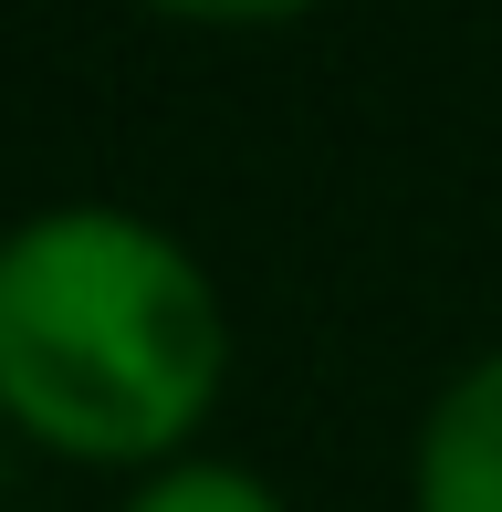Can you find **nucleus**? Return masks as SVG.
I'll use <instances>...</instances> for the list:
<instances>
[{
	"label": "nucleus",
	"mask_w": 502,
	"mask_h": 512,
	"mask_svg": "<svg viewBox=\"0 0 502 512\" xmlns=\"http://www.w3.org/2000/svg\"><path fill=\"white\" fill-rule=\"evenodd\" d=\"M231 387V304L147 209L63 199L0 230V418L84 471H168Z\"/></svg>",
	"instance_id": "1"
},
{
	"label": "nucleus",
	"mask_w": 502,
	"mask_h": 512,
	"mask_svg": "<svg viewBox=\"0 0 502 512\" xmlns=\"http://www.w3.org/2000/svg\"><path fill=\"white\" fill-rule=\"evenodd\" d=\"M408 512H502V345L429 398L419 460H408Z\"/></svg>",
	"instance_id": "2"
},
{
	"label": "nucleus",
	"mask_w": 502,
	"mask_h": 512,
	"mask_svg": "<svg viewBox=\"0 0 502 512\" xmlns=\"http://www.w3.org/2000/svg\"><path fill=\"white\" fill-rule=\"evenodd\" d=\"M116 512H293L272 492L262 471H241V460H168V471H147Z\"/></svg>",
	"instance_id": "3"
},
{
	"label": "nucleus",
	"mask_w": 502,
	"mask_h": 512,
	"mask_svg": "<svg viewBox=\"0 0 502 512\" xmlns=\"http://www.w3.org/2000/svg\"><path fill=\"white\" fill-rule=\"evenodd\" d=\"M147 11H168V21H220V32H251V21H304V11H325V0H147Z\"/></svg>",
	"instance_id": "4"
}]
</instances>
